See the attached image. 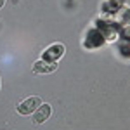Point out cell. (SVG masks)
I'll list each match as a JSON object with an SVG mask.
<instances>
[{
	"label": "cell",
	"mask_w": 130,
	"mask_h": 130,
	"mask_svg": "<svg viewBox=\"0 0 130 130\" xmlns=\"http://www.w3.org/2000/svg\"><path fill=\"white\" fill-rule=\"evenodd\" d=\"M42 104V99L40 97H30V99L23 101V102H19V106H18V113L19 115H31V113H35V111L40 108Z\"/></svg>",
	"instance_id": "1"
},
{
	"label": "cell",
	"mask_w": 130,
	"mask_h": 130,
	"mask_svg": "<svg viewBox=\"0 0 130 130\" xmlns=\"http://www.w3.org/2000/svg\"><path fill=\"white\" fill-rule=\"evenodd\" d=\"M50 113H52V108H50L49 104H43L42 102L40 108L35 111V115H33V123L35 125H40L43 121H47L50 118Z\"/></svg>",
	"instance_id": "2"
},
{
	"label": "cell",
	"mask_w": 130,
	"mask_h": 130,
	"mask_svg": "<svg viewBox=\"0 0 130 130\" xmlns=\"http://www.w3.org/2000/svg\"><path fill=\"white\" fill-rule=\"evenodd\" d=\"M57 70L56 62H45V61H37L33 64V73H50Z\"/></svg>",
	"instance_id": "3"
},
{
	"label": "cell",
	"mask_w": 130,
	"mask_h": 130,
	"mask_svg": "<svg viewBox=\"0 0 130 130\" xmlns=\"http://www.w3.org/2000/svg\"><path fill=\"white\" fill-rule=\"evenodd\" d=\"M62 52H64V45L57 43V45H54V47L47 49V57H50V59H52V62H56V59L62 56Z\"/></svg>",
	"instance_id": "4"
},
{
	"label": "cell",
	"mask_w": 130,
	"mask_h": 130,
	"mask_svg": "<svg viewBox=\"0 0 130 130\" xmlns=\"http://www.w3.org/2000/svg\"><path fill=\"white\" fill-rule=\"evenodd\" d=\"M4 4H5V0H0V9L4 7Z\"/></svg>",
	"instance_id": "5"
}]
</instances>
